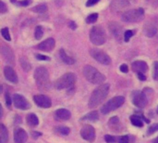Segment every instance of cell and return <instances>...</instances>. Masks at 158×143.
I'll return each mask as SVG.
<instances>
[{
    "label": "cell",
    "mask_w": 158,
    "mask_h": 143,
    "mask_svg": "<svg viewBox=\"0 0 158 143\" xmlns=\"http://www.w3.org/2000/svg\"><path fill=\"white\" fill-rule=\"evenodd\" d=\"M157 114H158V107H157Z\"/></svg>",
    "instance_id": "49"
},
{
    "label": "cell",
    "mask_w": 158,
    "mask_h": 143,
    "mask_svg": "<svg viewBox=\"0 0 158 143\" xmlns=\"http://www.w3.org/2000/svg\"><path fill=\"white\" fill-rule=\"evenodd\" d=\"M98 119H99V115H98V113L96 111L90 112L89 114H87L86 115H84L81 118L82 121H96Z\"/></svg>",
    "instance_id": "26"
},
{
    "label": "cell",
    "mask_w": 158,
    "mask_h": 143,
    "mask_svg": "<svg viewBox=\"0 0 158 143\" xmlns=\"http://www.w3.org/2000/svg\"><path fill=\"white\" fill-rule=\"evenodd\" d=\"M1 52H2V55H3L6 61H7L8 63H11V64L14 63V55H13V52L9 47L3 45Z\"/></svg>",
    "instance_id": "21"
},
{
    "label": "cell",
    "mask_w": 158,
    "mask_h": 143,
    "mask_svg": "<svg viewBox=\"0 0 158 143\" xmlns=\"http://www.w3.org/2000/svg\"><path fill=\"white\" fill-rule=\"evenodd\" d=\"M75 82H76V75L72 73H67L56 80L55 87L57 90H62L72 87L75 84Z\"/></svg>",
    "instance_id": "5"
},
{
    "label": "cell",
    "mask_w": 158,
    "mask_h": 143,
    "mask_svg": "<svg viewBox=\"0 0 158 143\" xmlns=\"http://www.w3.org/2000/svg\"><path fill=\"white\" fill-rule=\"evenodd\" d=\"M137 75H138V77H139V79L140 80H142V81H145L146 80V76L144 75V74H137Z\"/></svg>",
    "instance_id": "45"
},
{
    "label": "cell",
    "mask_w": 158,
    "mask_h": 143,
    "mask_svg": "<svg viewBox=\"0 0 158 143\" xmlns=\"http://www.w3.org/2000/svg\"><path fill=\"white\" fill-rule=\"evenodd\" d=\"M124 101H125V99L122 96L114 97L110 101H108L106 103L104 104V106L101 109V112L104 114H109V113H111L113 111H116L120 106H122Z\"/></svg>",
    "instance_id": "6"
},
{
    "label": "cell",
    "mask_w": 158,
    "mask_h": 143,
    "mask_svg": "<svg viewBox=\"0 0 158 143\" xmlns=\"http://www.w3.org/2000/svg\"><path fill=\"white\" fill-rule=\"evenodd\" d=\"M100 0H88L86 3V7H92L94 5H95L96 3H98Z\"/></svg>",
    "instance_id": "44"
},
{
    "label": "cell",
    "mask_w": 158,
    "mask_h": 143,
    "mask_svg": "<svg viewBox=\"0 0 158 143\" xmlns=\"http://www.w3.org/2000/svg\"><path fill=\"white\" fill-rule=\"evenodd\" d=\"M156 32H157L156 25L153 21L146 22V24L144 25V34H145V35H147L149 37H152L156 34Z\"/></svg>",
    "instance_id": "22"
},
{
    "label": "cell",
    "mask_w": 158,
    "mask_h": 143,
    "mask_svg": "<svg viewBox=\"0 0 158 143\" xmlns=\"http://www.w3.org/2000/svg\"><path fill=\"white\" fill-rule=\"evenodd\" d=\"M153 77L155 80L158 81V61L154 62V72H153Z\"/></svg>",
    "instance_id": "37"
},
{
    "label": "cell",
    "mask_w": 158,
    "mask_h": 143,
    "mask_svg": "<svg viewBox=\"0 0 158 143\" xmlns=\"http://www.w3.org/2000/svg\"><path fill=\"white\" fill-rule=\"evenodd\" d=\"M90 40L95 46H102L106 41V34L101 26H94L90 33Z\"/></svg>",
    "instance_id": "4"
},
{
    "label": "cell",
    "mask_w": 158,
    "mask_h": 143,
    "mask_svg": "<svg viewBox=\"0 0 158 143\" xmlns=\"http://www.w3.org/2000/svg\"><path fill=\"white\" fill-rule=\"evenodd\" d=\"M132 70L136 74H145L148 70V65L143 60H136L132 63Z\"/></svg>",
    "instance_id": "19"
},
{
    "label": "cell",
    "mask_w": 158,
    "mask_h": 143,
    "mask_svg": "<svg viewBox=\"0 0 158 143\" xmlns=\"http://www.w3.org/2000/svg\"><path fill=\"white\" fill-rule=\"evenodd\" d=\"M98 19V14L97 13H93L91 15H89L87 18H86V22L87 23H94Z\"/></svg>",
    "instance_id": "33"
},
{
    "label": "cell",
    "mask_w": 158,
    "mask_h": 143,
    "mask_svg": "<svg viewBox=\"0 0 158 143\" xmlns=\"http://www.w3.org/2000/svg\"><path fill=\"white\" fill-rule=\"evenodd\" d=\"M118 140H119V137L111 136V135L105 136V141L107 143H118Z\"/></svg>",
    "instance_id": "31"
},
{
    "label": "cell",
    "mask_w": 158,
    "mask_h": 143,
    "mask_svg": "<svg viewBox=\"0 0 158 143\" xmlns=\"http://www.w3.org/2000/svg\"><path fill=\"white\" fill-rule=\"evenodd\" d=\"M34 79L36 85L42 90H46L50 87V80H49V73L46 68L41 66L36 68L34 72Z\"/></svg>",
    "instance_id": "3"
},
{
    "label": "cell",
    "mask_w": 158,
    "mask_h": 143,
    "mask_svg": "<svg viewBox=\"0 0 158 143\" xmlns=\"http://www.w3.org/2000/svg\"><path fill=\"white\" fill-rule=\"evenodd\" d=\"M12 3L17 4L18 6L20 7H27L28 5H30L31 3V0H22V1H18V0H11Z\"/></svg>",
    "instance_id": "34"
},
{
    "label": "cell",
    "mask_w": 158,
    "mask_h": 143,
    "mask_svg": "<svg viewBox=\"0 0 158 143\" xmlns=\"http://www.w3.org/2000/svg\"><path fill=\"white\" fill-rule=\"evenodd\" d=\"M36 59L37 60H50L49 57L44 56V55H40V54H37L36 55Z\"/></svg>",
    "instance_id": "42"
},
{
    "label": "cell",
    "mask_w": 158,
    "mask_h": 143,
    "mask_svg": "<svg viewBox=\"0 0 158 143\" xmlns=\"http://www.w3.org/2000/svg\"><path fill=\"white\" fill-rule=\"evenodd\" d=\"M28 140L26 131L22 128H16L14 131V141L15 143H25Z\"/></svg>",
    "instance_id": "17"
},
{
    "label": "cell",
    "mask_w": 158,
    "mask_h": 143,
    "mask_svg": "<svg viewBox=\"0 0 158 143\" xmlns=\"http://www.w3.org/2000/svg\"><path fill=\"white\" fill-rule=\"evenodd\" d=\"M133 34H134V33H133L131 30L126 31V32L124 33V40H125L126 42H129V40L131 39V37L133 36Z\"/></svg>",
    "instance_id": "38"
},
{
    "label": "cell",
    "mask_w": 158,
    "mask_h": 143,
    "mask_svg": "<svg viewBox=\"0 0 158 143\" xmlns=\"http://www.w3.org/2000/svg\"><path fill=\"white\" fill-rule=\"evenodd\" d=\"M69 27H70L72 30H75V29L77 28V25H76V23H75V22L70 21V22H69Z\"/></svg>",
    "instance_id": "46"
},
{
    "label": "cell",
    "mask_w": 158,
    "mask_h": 143,
    "mask_svg": "<svg viewBox=\"0 0 158 143\" xmlns=\"http://www.w3.org/2000/svg\"><path fill=\"white\" fill-rule=\"evenodd\" d=\"M19 61H20L21 67H22L25 71H29V70L31 69V64L28 62V60H27L24 57L20 58V59H19Z\"/></svg>",
    "instance_id": "32"
},
{
    "label": "cell",
    "mask_w": 158,
    "mask_h": 143,
    "mask_svg": "<svg viewBox=\"0 0 158 143\" xmlns=\"http://www.w3.org/2000/svg\"><path fill=\"white\" fill-rule=\"evenodd\" d=\"M130 120L131 122V124L137 127H143V121L146 122V123H150V120L145 118L143 115H136V114H133L130 117Z\"/></svg>",
    "instance_id": "20"
},
{
    "label": "cell",
    "mask_w": 158,
    "mask_h": 143,
    "mask_svg": "<svg viewBox=\"0 0 158 143\" xmlns=\"http://www.w3.org/2000/svg\"><path fill=\"white\" fill-rule=\"evenodd\" d=\"M81 136L83 140L93 142L95 139V130L93 126L91 125H85L81 129Z\"/></svg>",
    "instance_id": "12"
},
{
    "label": "cell",
    "mask_w": 158,
    "mask_h": 143,
    "mask_svg": "<svg viewBox=\"0 0 158 143\" xmlns=\"http://www.w3.org/2000/svg\"><path fill=\"white\" fill-rule=\"evenodd\" d=\"M83 75L87 79V81L94 85H102L106 81V76L91 65L84 66Z\"/></svg>",
    "instance_id": "2"
},
{
    "label": "cell",
    "mask_w": 158,
    "mask_h": 143,
    "mask_svg": "<svg viewBox=\"0 0 158 143\" xmlns=\"http://www.w3.org/2000/svg\"><path fill=\"white\" fill-rule=\"evenodd\" d=\"M90 54L91 56L95 60H97L98 62L104 64V65H109L111 63V59L110 57L104 51L100 50V49H97V48H92L91 51H90Z\"/></svg>",
    "instance_id": "8"
},
{
    "label": "cell",
    "mask_w": 158,
    "mask_h": 143,
    "mask_svg": "<svg viewBox=\"0 0 158 143\" xmlns=\"http://www.w3.org/2000/svg\"><path fill=\"white\" fill-rule=\"evenodd\" d=\"M55 133L57 134V135H61V136H67L69 134L70 132V128L68 127H62V126H59V127H55L54 129Z\"/></svg>",
    "instance_id": "27"
},
{
    "label": "cell",
    "mask_w": 158,
    "mask_h": 143,
    "mask_svg": "<svg viewBox=\"0 0 158 143\" xmlns=\"http://www.w3.org/2000/svg\"><path fill=\"white\" fill-rule=\"evenodd\" d=\"M0 141L1 143H7L8 142V132L7 128L3 125L0 124Z\"/></svg>",
    "instance_id": "25"
},
{
    "label": "cell",
    "mask_w": 158,
    "mask_h": 143,
    "mask_svg": "<svg viewBox=\"0 0 158 143\" xmlns=\"http://www.w3.org/2000/svg\"><path fill=\"white\" fill-rule=\"evenodd\" d=\"M71 117V113L64 108L58 109L55 112V119L57 121H67Z\"/></svg>",
    "instance_id": "18"
},
{
    "label": "cell",
    "mask_w": 158,
    "mask_h": 143,
    "mask_svg": "<svg viewBox=\"0 0 158 143\" xmlns=\"http://www.w3.org/2000/svg\"><path fill=\"white\" fill-rule=\"evenodd\" d=\"M108 28H109L110 33L116 38V40L118 41V42H121L122 39H123V36H124V33H123L122 26L120 24H118V22L112 21V22H109L108 23Z\"/></svg>",
    "instance_id": "11"
},
{
    "label": "cell",
    "mask_w": 158,
    "mask_h": 143,
    "mask_svg": "<svg viewBox=\"0 0 158 143\" xmlns=\"http://www.w3.org/2000/svg\"><path fill=\"white\" fill-rule=\"evenodd\" d=\"M153 143H158V137L156 139H155V140L153 141Z\"/></svg>",
    "instance_id": "48"
},
{
    "label": "cell",
    "mask_w": 158,
    "mask_h": 143,
    "mask_svg": "<svg viewBox=\"0 0 158 143\" xmlns=\"http://www.w3.org/2000/svg\"><path fill=\"white\" fill-rule=\"evenodd\" d=\"M13 104L17 109L22 110V111H26L28 109H30L31 105L29 103V101L26 100L25 97L21 96L20 94H14L13 95Z\"/></svg>",
    "instance_id": "10"
},
{
    "label": "cell",
    "mask_w": 158,
    "mask_h": 143,
    "mask_svg": "<svg viewBox=\"0 0 158 143\" xmlns=\"http://www.w3.org/2000/svg\"><path fill=\"white\" fill-rule=\"evenodd\" d=\"M44 35V30L42 26H37L35 28V32H34V36L37 40L41 39Z\"/></svg>",
    "instance_id": "30"
},
{
    "label": "cell",
    "mask_w": 158,
    "mask_h": 143,
    "mask_svg": "<svg viewBox=\"0 0 158 143\" xmlns=\"http://www.w3.org/2000/svg\"><path fill=\"white\" fill-rule=\"evenodd\" d=\"M4 75L9 82H11L13 84H17L19 81V78H18L16 72L10 66H6L4 68Z\"/></svg>",
    "instance_id": "15"
},
{
    "label": "cell",
    "mask_w": 158,
    "mask_h": 143,
    "mask_svg": "<svg viewBox=\"0 0 158 143\" xmlns=\"http://www.w3.org/2000/svg\"><path fill=\"white\" fill-rule=\"evenodd\" d=\"M110 86L108 84H102L98 87H96L94 92L91 95V98L89 100L88 106L91 109L96 108L98 105H100L107 97L109 93Z\"/></svg>",
    "instance_id": "1"
},
{
    "label": "cell",
    "mask_w": 158,
    "mask_h": 143,
    "mask_svg": "<svg viewBox=\"0 0 158 143\" xmlns=\"http://www.w3.org/2000/svg\"><path fill=\"white\" fill-rule=\"evenodd\" d=\"M55 46H56L55 39L54 38H47L44 42L40 43L37 46V48L42 50V51H44V52H50L54 49Z\"/></svg>",
    "instance_id": "14"
},
{
    "label": "cell",
    "mask_w": 158,
    "mask_h": 143,
    "mask_svg": "<svg viewBox=\"0 0 158 143\" xmlns=\"http://www.w3.org/2000/svg\"><path fill=\"white\" fill-rule=\"evenodd\" d=\"M108 124H109V126H118V125L119 124V119H118V117L114 116V117L110 118L109 121H108Z\"/></svg>",
    "instance_id": "39"
},
{
    "label": "cell",
    "mask_w": 158,
    "mask_h": 143,
    "mask_svg": "<svg viewBox=\"0 0 158 143\" xmlns=\"http://www.w3.org/2000/svg\"><path fill=\"white\" fill-rule=\"evenodd\" d=\"M59 57H60L61 60H62L64 63L68 64V65H72V64H74V62H75V60L72 59L71 57H69V56L65 52V50H64L63 48H61V49L59 50Z\"/></svg>",
    "instance_id": "23"
},
{
    "label": "cell",
    "mask_w": 158,
    "mask_h": 143,
    "mask_svg": "<svg viewBox=\"0 0 158 143\" xmlns=\"http://www.w3.org/2000/svg\"><path fill=\"white\" fill-rule=\"evenodd\" d=\"M32 136H33L34 138H36V137L42 136V134H41V133H38V132H36V131H33V132H32Z\"/></svg>",
    "instance_id": "47"
},
{
    "label": "cell",
    "mask_w": 158,
    "mask_h": 143,
    "mask_svg": "<svg viewBox=\"0 0 158 143\" xmlns=\"http://www.w3.org/2000/svg\"><path fill=\"white\" fill-rule=\"evenodd\" d=\"M1 34H2V36L6 41H10L11 40V37H10V34H9V31H8L7 28H2L1 29Z\"/></svg>",
    "instance_id": "35"
},
{
    "label": "cell",
    "mask_w": 158,
    "mask_h": 143,
    "mask_svg": "<svg viewBox=\"0 0 158 143\" xmlns=\"http://www.w3.org/2000/svg\"><path fill=\"white\" fill-rule=\"evenodd\" d=\"M31 10L34 12H37V13H44L47 10V6L45 4H41V5H38V6L32 7Z\"/></svg>",
    "instance_id": "29"
},
{
    "label": "cell",
    "mask_w": 158,
    "mask_h": 143,
    "mask_svg": "<svg viewBox=\"0 0 158 143\" xmlns=\"http://www.w3.org/2000/svg\"><path fill=\"white\" fill-rule=\"evenodd\" d=\"M33 101L37 106L41 108H44V109L50 108L52 105V101L50 98L45 95H35L33 97Z\"/></svg>",
    "instance_id": "13"
},
{
    "label": "cell",
    "mask_w": 158,
    "mask_h": 143,
    "mask_svg": "<svg viewBox=\"0 0 158 143\" xmlns=\"http://www.w3.org/2000/svg\"><path fill=\"white\" fill-rule=\"evenodd\" d=\"M132 103L138 108H144L148 103V99L144 91L136 90L132 92Z\"/></svg>",
    "instance_id": "9"
},
{
    "label": "cell",
    "mask_w": 158,
    "mask_h": 143,
    "mask_svg": "<svg viewBox=\"0 0 158 143\" xmlns=\"http://www.w3.org/2000/svg\"><path fill=\"white\" fill-rule=\"evenodd\" d=\"M134 141H135V137L131 135L120 136L118 140V143H134Z\"/></svg>",
    "instance_id": "28"
},
{
    "label": "cell",
    "mask_w": 158,
    "mask_h": 143,
    "mask_svg": "<svg viewBox=\"0 0 158 143\" xmlns=\"http://www.w3.org/2000/svg\"><path fill=\"white\" fill-rule=\"evenodd\" d=\"M6 10H7L6 6L5 5V3H4L3 1H1V2H0V12H1V13H6Z\"/></svg>",
    "instance_id": "41"
},
{
    "label": "cell",
    "mask_w": 158,
    "mask_h": 143,
    "mask_svg": "<svg viewBox=\"0 0 158 143\" xmlns=\"http://www.w3.org/2000/svg\"><path fill=\"white\" fill-rule=\"evenodd\" d=\"M119 69H120V71H121L122 73H124V74H125V73L127 74V73L129 72V67H128L127 64H122V65L120 66Z\"/></svg>",
    "instance_id": "43"
},
{
    "label": "cell",
    "mask_w": 158,
    "mask_h": 143,
    "mask_svg": "<svg viewBox=\"0 0 158 143\" xmlns=\"http://www.w3.org/2000/svg\"><path fill=\"white\" fill-rule=\"evenodd\" d=\"M5 99H6V106L7 107H10L11 106V103L13 102V101L10 99V96H9V93H6L5 94Z\"/></svg>",
    "instance_id": "40"
},
{
    "label": "cell",
    "mask_w": 158,
    "mask_h": 143,
    "mask_svg": "<svg viewBox=\"0 0 158 143\" xmlns=\"http://www.w3.org/2000/svg\"><path fill=\"white\" fill-rule=\"evenodd\" d=\"M144 18L143 8H137L126 11L122 14L121 19L126 22H139Z\"/></svg>",
    "instance_id": "7"
},
{
    "label": "cell",
    "mask_w": 158,
    "mask_h": 143,
    "mask_svg": "<svg viewBox=\"0 0 158 143\" xmlns=\"http://www.w3.org/2000/svg\"><path fill=\"white\" fill-rule=\"evenodd\" d=\"M129 6L130 2L128 0H113L110 4V7L114 11H121Z\"/></svg>",
    "instance_id": "16"
},
{
    "label": "cell",
    "mask_w": 158,
    "mask_h": 143,
    "mask_svg": "<svg viewBox=\"0 0 158 143\" xmlns=\"http://www.w3.org/2000/svg\"><path fill=\"white\" fill-rule=\"evenodd\" d=\"M156 131H158V123L152 125V126L148 128V130H147V135H148V136H151L152 134H154V133L156 132Z\"/></svg>",
    "instance_id": "36"
},
{
    "label": "cell",
    "mask_w": 158,
    "mask_h": 143,
    "mask_svg": "<svg viewBox=\"0 0 158 143\" xmlns=\"http://www.w3.org/2000/svg\"><path fill=\"white\" fill-rule=\"evenodd\" d=\"M26 121H27V124L32 127H35L39 125V119H38L37 115L34 114H29L26 116Z\"/></svg>",
    "instance_id": "24"
}]
</instances>
